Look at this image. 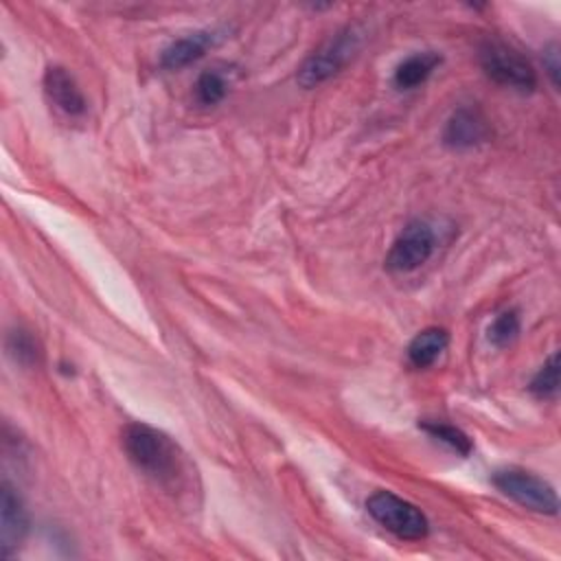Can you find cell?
Segmentation results:
<instances>
[{
    "mask_svg": "<svg viewBox=\"0 0 561 561\" xmlns=\"http://www.w3.org/2000/svg\"><path fill=\"white\" fill-rule=\"evenodd\" d=\"M493 484L513 502L519 506L543 513V515H557L559 511V500L552 489L543 478L526 471V469H500L493 473Z\"/></svg>",
    "mask_w": 561,
    "mask_h": 561,
    "instance_id": "obj_5",
    "label": "cell"
},
{
    "mask_svg": "<svg viewBox=\"0 0 561 561\" xmlns=\"http://www.w3.org/2000/svg\"><path fill=\"white\" fill-rule=\"evenodd\" d=\"M44 94L66 116H81L88 107L79 83L61 66H48L46 68V72H44Z\"/></svg>",
    "mask_w": 561,
    "mask_h": 561,
    "instance_id": "obj_9",
    "label": "cell"
},
{
    "mask_svg": "<svg viewBox=\"0 0 561 561\" xmlns=\"http://www.w3.org/2000/svg\"><path fill=\"white\" fill-rule=\"evenodd\" d=\"M528 390L539 399H554L559 392V355L552 353L530 379Z\"/></svg>",
    "mask_w": 561,
    "mask_h": 561,
    "instance_id": "obj_15",
    "label": "cell"
},
{
    "mask_svg": "<svg viewBox=\"0 0 561 561\" xmlns=\"http://www.w3.org/2000/svg\"><path fill=\"white\" fill-rule=\"evenodd\" d=\"M489 138V125L480 112L458 107L445 123L443 142L451 149H471Z\"/></svg>",
    "mask_w": 561,
    "mask_h": 561,
    "instance_id": "obj_10",
    "label": "cell"
},
{
    "mask_svg": "<svg viewBox=\"0 0 561 561\" xmlns=\"http://www.w3.org/2000/svg\"><path fill=\"white\" fill-rule=\"evenodd\" d=\"M362 44V31L346 26L331 35L320 48H316L298 70V83L302 88H316L337 75Z\"/></svg>",
    "mask_w": 561,
    "mask_h": 561,
    "instance_id": "obj_2",
    "label": "cell"
},
{
    "mask_svg": "<svg viewBox=\"0 0 561 561\" xmlns=\"http://www.w3.org/2000/svg\"><path fill=\"white\" fill-rule=\"evenodd\" d=\"M4 346H7V355L24 366V368H35L42 364V357H44V351H42V344L37 342V337L26 331V329H11L7 333V340H4Z\"/></svg>",
    "mask_w": 561,
    "mask_h": 561,
    "instance_id": "obj_13",
    "label": "cell"
},
{
    "mask_svg": "<svg viewBox=\"0 0 561 561\" xmlns=\"http://www.w3.org/2000/svg\"><path fill=\"white\" fill-rule=\"evenodd\" d=\"M447 342H449V335L445 329L440 327L423 329L408 344V362L414 368H427L443 355V351L447 348Z\"/></svg>",
    "mask_w": 561,
    "mask_h": 561,
    "instance_id": "obj_12",
    "label": "cell"
},
{
    "mask_svg": "<svg viewBox=\"0 0 561 561\" xmlns=\"http://www.w3.org/2000/svg\"><path fill=\"white\" fill-rule=\"evenodd\" d=\"M228 28L226 26H213V28H202L193 31L184 37L173 39L160 55V64L167 70H180L199 57H204L213 46H217L221 39H226Z\"/></svg>",
    "mask_w": 561,
    "mask_h": 561,
    "instance_id": "obj_7",
    "label": "cell"
},
{
    "mask_svg": "<svg viewBox=\"0 0 561 561\" xmlns=\"http://www.w3.org/2000/svg\"><path fill=\"white\" fill-rule=\"evenodd\" d=\"M478 59L486 77L500 85H506L519 92H533L537 85V75L530 61L502 39H495V37L484 39L478 48Z\"/></svg>",
    "mask_w": 561,
    "mask_h": 561,
    "instance_id": "obj_3",
    "label": "cell"
},
{
    "mask_svg": "<svg viewBox=\"0 0 561 561\" xmlns=\"http://www.w3.org/2000/svg\"><path fill=\"white\" fill-rule=\"evenodd\" d=\"M228 92V79L219 70H204L195 81V96L202 105H217Z\"/></svg>",
    "mask_w": 561,
    "mask_h": 561,
    "instance_id": "obj_16",
    "label": "cell"
},
{
    "mask_svg": "<svg viewBox=\"0 0 561 561\" xmlns=\"http://www.w3.org/2000/svg\"><path fill=\"white\" fill-rule=\"evenodd\" d=\"M419 427L423 432H427L432 438L449 445L451 449H456L462 456H469L471 449H473L471 438L462 430L451 425V423H445V421H423V423H419Z\"/></svg>",
    "mask_w": 561,
    "mask_h": 561,
    "instance_id": "obj_14",
    "label": "cell"
},
{
    "mask_svg": "<svg viewBox=\"0 0 561 561\" xmlns=\"http://www.w3.org/2000/svg\"><path fill=\"white\" fill-rule=\"evenodd\" d=\"M127 458L160 486L173 489L184 480V458L175 440L147 423H129L121 434Z\"/></svg>",
    "mask_w": 561,
    "mask_h": 561,
    "instance_id": "obj_1",
    "label": "cell"
},
{
    "mask_svg": "<svg viewBox=\"0 0 561 561\" xmlns=\"http://www.w3.org/2000/svg\"><path fill=\"white\" fill-rule=\"evenodd\" d=\"M440 59L443 57L436 50H421L405 57L394 70V77H392L394 85L399 90H414L423 85L430 79V75L438 68Z\"/></svg>",
    "mask_w": 561,
    "mask_h": 561,
    "instance_id": "obj_11",
    "label": "cell"
},
{
    "mask_svg": "<svg viewBox=\"0 0 561 561\" xmlns=\"http://www.w3.org/2000/svg\"><path fill=\"white\" fill-rule=\"evenodd\" d=\"M366 511L379 526L405 541H419L430 530L425 513L390 491H375L366 500Z\"/></svg>",
    "mask_w": 561,
    "mask_h": 561,
    "instance_id": "obj_4",
    "label": "cell"
},
{
    "mask_svg": "<svg viewBox=\"0 0 561 561\" xmlns=\"http://www.w3.org/2000/svg\"><path fill=\"white\" fill-rule=\"evenodd\" d=\"M0 550L2 557H11L28 533V515L18 491L7 480L0 491Z\"/></svg>",
    "mask_w": 561,
    "mask_h": 561,
    "instance_id": "obj_8",
    "label": "cell"
},
{
    "mask_svg": "<svg viewBox=\"0 0 561 561\" xmlns=\"http://www.w3.org/2000/svg\"><path fill=\"white\" fill-rule=\"evenodd\" d=\"M519 335V313L515 309H506L493 318L486 329V337L493 346L504 348Z\"/></svg>",
    "mask_w": 561,
    "mask_h": 561,
    "instance_id": "obj_17",
    "label": "cell"
},
{
    "mask_svg": "<svg viewBox=\"0 0 561 561\" xmlns=\"http://www.w3.org/2000/svg\"><path fill=\"white\" fill-rule=\"evenodd\" d=\"M543 68L548 70V77L552 81V85L557 88L559 85V46L557 44H550L546 50H543Z\"/></svg>",
    "mask_w": 561,
    "mask_h": 561,
    "instance_id": "obj_18",
    "label": "cell"
},
{
    "mask_svg": "<svg viewBox=\"0 0 561 561\" xmlns=\"http://www.w3.org/2000/svg\"><path fill=\"white\" fill-rule=\"evenodd\" d=\"M434 245H436V234L432 226L427 221L414 219L399 232V237L390 245L386 256V267L397 274L414 272L423 263H427V259L434 252Z\"/></svg>",
    "mask_w": 561,
    "mask_h": 561,
    "instance_id": "obj_6",
    "label": "cell"
}]
</instances>
